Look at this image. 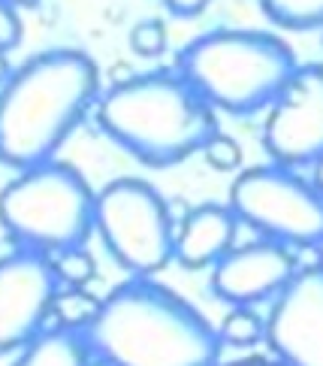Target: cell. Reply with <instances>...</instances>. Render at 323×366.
<instances>
[{"instance_id":"cell-1","label":"cell","mask_w":323,"mask_h":366,"mask_svg":"<svg viewBox=\"0 0 323 366\" xmlns=\"http://www.w3.org/2000/svg\"><path fill=\"white\" fill-rule=\"evenodd\" d=\"M82 336L103 366H217L224 348L197 306L145 276L115 287Z\"/></svg>"},{"instance_id":"cell-2","label":"cell","mask_w":323,"mask_h":366,"mask_svg":"<svg viewBox=\"0 0 323 366\" xmlns=\"http://www.w3.org/2000/svg\"><path fill=\"white\" fill-rule=\"evenodd\" d=\"M100 91L97 64L76 49L34 55L0 91V164L31 169L55 161Z\"/></svg>"},{"instance_id":"cell-3","label":"cell","mask_w":323,"mask_h":366,"mask_svg":"<svg viewBox=\"0 0 323 366\" xmlns=\"http://www.w3.org/2000/svg\"><path fill=\"white\" fill-rule=\"evenodd\" d=\"M97 124L121 152L158 169L188 161L221 130L217 112L178 70L112 85L97 103Z\"/></svg>"},{"instance_id":"cell-4","label":"cell","mask_w":323,"mask_h":366,"mask_svg":"<svg viewBox=\"0 0 323 366\" xmlns=\"http://www.w3.org/2000/svg\"><path fill=\"white\" fill-rule=\"evenodd\" d=\"M293 49L266 31H209L190 40L175 70L217 112L254 115L269 109L296 73Z\"/></svg>"},{"instance_id":"cell-5","label":"cell","mask_w":323,"mask_h":366,"mask_svg":"<svg viewBox=\"0 0 323 366\" xmlns=\"http://www.w3.org/2000/svg\"><path fill=\"white\" fill-rule=\"evenodd\" d=\"M94 197L85 176L70 164L48 161L21 169L0 191V227L19 248L51 257L88 242L94 233Z\"/></svg>"},{"instance_id":"cell-6","label":"cell","mask_w":323,"mask_h":366,"mask_svg":"<svg viewBox=\"0 0 323 366\" xmlns=\"http://www.w3.org/2000/svg\"><path fill=\"white\" fill-rule=\"evenodd\" d=\"M94 230L130 276L151 279L175 260V221L160 191L142 179L109 182L94 197Z\"/></svg>"},{"instance_id":"cell-7","label":"cell","mask_w":323,"mask_h":366,"mask_svg":"<svg viewBox=\"0 0 323 366\" xmlns=\"http://www.w3.org/2000/svg\"><path fill=\"white\" fill-rule=\"evenodd\" d=\"M230 209L263 239L290 248H317L323 242V194L290 167L242 169L230 188Z\"/></svg>"},{"instance_id":"cell-8","label":"cell","mask_w":323,"mask_h":366,"mask_svg":"<svg viewBox=\"0 0 323 366\" xmlns=\"http://www.w3.org/2000/svg\"><path fill=\"white\" fill-rule=\"evenodd\" d=\"M263 149L281 167H312L323 158V64H302L269 107Z\"/></svg>"},{"instance_id":"cell-9","label":"cell","mask_w":323,"mask_h":366,"mask_svg":"<svg viewBox=\"0 0 323 366\" xmlns=\"http://www.w3.org/2000/svg\"><path fill=\"white\" fill-rule=\"evenodd\" d=\"M58 287L48 254L19 248L0 257V355L21 351L46 330Z\"/></svg>"},{"instance_id":"cell-10","label":"cell","mask_w":323,"mask_h":366,"mask_svg":"<svg viewBox=\"0 0 323 366\" xmlns=\"http://www.w3.org/2000/svg\"><path fill=\"white\" fill-rule=\"evenodd\" d=\"M266 342L281 366H323V264L299 267L275 297Z\"/></svg>"},{"instance_id":"cell-11","label":"cell","mask_w":323,"mask_h":366,"mask_svg":"<svg viewBox=\"0 0 323 366\" xmlns=\"http://www.w3.org/2000/svg\"><path fill=\"white\" fill-rule=\"evenodd\" d=\"M299 260L290 245L260 239L248 245H232L212 267V291L227 306H257L275 300L296 276Z\"/></svg>"},{"instance_id":"cell-12","label":"cell","mask_w":323,"mask_h":366,"mask_svg":"<svg viewBox=\"0 0 323 366\" xmlns=\"http://www.w3.org/2000/svg\"><path fill=\"white\" fill-rule=\"evenodd\" d=\"M239 218L230 206L202 203L175 227V260L185 269H205L221 260L236 242Z\"/></svg>"},{"instance_id":"cell-13","label":"cell","mask_w":323,"mask_h":366,"mask_svg":"<svg viewBox=\"0 0 323 366\" xmlns=\"http://www.w3.org/2000/svg\"><path fill=\"white\" fill-rule=\"evenodd\" d=\"M94 355L85 336L63 327H51L21 348L12 366H91Z\"/></svg>"},{"instance_id":"cell-14","label":"cell","mask_w":323,"mask_h":366,"mask_svg":"<svg viewBox=\"0 0 323 366\" xmlns=\"http://www.w3.org/2000/svg\"><path fill=\"white\" fill-rule=\"evenodd\" d=\"M100 303L103 300H97L94 294H88L85 285L82 287L67 285V287H58L55 300H51V315H55L58 327H63V330L85 333L88 327H91V321L97 318Z\"/></svg>"},{"instance_id":"cell-15","label":"cell","mask_w":323,"mask_h":366,"mask_svg":"<svg viewBox=\"0 0 323 366\" xmlns=\"http://www.w3.org/2000/svg\"><path fill=\"white\" fill-rule=\"evenodd\" d=\"M266 19L287 31L323 28V0H260Z\"/></svg>"},{"instance_id":"cell-16","label":"cell","mask_w":323,"mask_h":366,"mask_svg":"<svg viewBox=\"0 0 323 366\" xmlns=\"http://www.w3.org/2000/svg\"><path fill=\"white\" fill-rule=\"evenodd\" d=\"M221 333V342L232 345V348H251L257 342L266 339V321L257 315L251 306H232L230 315L217 327Z\"/></svg>"},{"instance_id":"cell-17","label":"cell","mask_w":323,"mask_h":366,"mask_svg":"<svg viewBox=\"0 0 323 366\" xmlns=\"http://www.w3.org/2000/svg\"><path fill=\"white\" fill-rule=\"evenodd\" d=\"M51 267H55V276L61 285H76L82 287L97 276V264H94V254L88 252L85 245H76V248H63V252L51 254Z\"/></svg>"},{"instance_id":"cell-18","label":"cell","mask_w":323,"mask_h":366,"mask_svg":"<svg viewBox=\"0 0 323 366\" xmlns=\"http://www.w3.org/2000/svg\"><path fill=\"white\" fill-rule=\"evenodd\" d=\"M202 158L212 169H217V173H230V169L242 167V146L230 134L217 130V134L202 146Z\"/></svg>"},{"instance_id":"cell-19","label":"cell","mask_w":323,"mask_h":366,"mask_svg":"<svg viewBox=\"0 0 323 366\" xmlns=\"http://www.w3.org/2000/svg\"><path fill=\"white\" fill-rule=\"evenodd\" d=\"M130 49L136 51L139 58H158V55H163V49H166V28H163V21H158V19L139 21L136 28L130 31Z\"/></svg>"},{"instance_id":"cell-20","label":"cell","mask_w":323,"mask_h":366,"mask_svg":"<svg viewBox=\"0 0 323 366\" xmlns=\"http://www.w3.org/2000/svg\"><path fill=\"white\" fill-rule=\"evenodd\" d=\"M21 40V19L9 0H0V51L16 49Z\"/></svg>"},{"instance_id":"cell-21","label":"cell","mask_w":323,"mask_h":366,"mask_svg":"<svg viewBox=\"0 0 323 366\" xmlns=\"http://www.w3.org/2000/svg\"><path fill=\"white\" fill-rule=\"evenodd\" d=\"M212 0H163V6L173 12L175 19H197L200 12L209 9Z\"/></svg>"},{"instance_id":"cell-22","label":"cell","mask_w":323,"mask_h":366,"mask_svg":"<svg viewBox=\"0 0 323 366\" xmlns=\"http://www.w3.org/2000/svg\"><path fill=\"white\" fill-rule=\"evenodd\" d=\"M312 167H314V179H312V185L323 194V158H320V161H314Z\"/></svg>"},{"instance_id":"cell-23","label":"cell","mask_w":323,"mask_h":366,"mask_svg":"<svg viewBox=\"0 0 323 366\" xmlns=\"http://www.w3.org/2000/svg\"><path fill=\"white\" fill-rule=\"evenodd\" d=\"M230 366H281V363H269L263 357H251V360H239V363H230Z\"/></svg>"},{"instance_id":"cell-24","label":"cell","mask_w":323,"mask_h":366,"mask_svg":"<svg viewBox=\"0 0 323 366\" xmlns=\"http://www.w3.org/2000/svg\"><path fill=\"white\" fill-rule=\"evenodd\" d=\"M9 4H12V6H36L40 0H9Z\"/></svg>"},{"instance_id":"cell-25","label":"cell","mask_w":323,"mask_h":366,"mask_svg":"<svg viewBox=\"0 0 323 366\" xmlns=\"http://www.w3.org/2000/svg\"><path fill=\"white\" fill-rule=\"evenodd\" d=\"M317 254H320V264H323V242L317 245Z\"/></svg>"}]
</instances>
